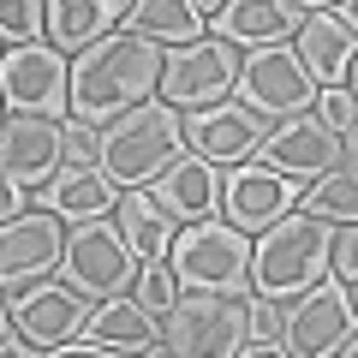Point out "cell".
<instances>
[{
  "mask_svg": "<svg viewBox=\"0 0 358 358\" xmlns=\"http://www.w3.org/2000/svg\"><path fill=\"white\" fill-rule=\"evenodd\" d=\"M317 78L305 72V60H299L293 48H263V54H251V60L239 66V96L233 102L239 108H251L257 120H305V114H317Z\"/></svg>",
  "mask_w": 358,
  "mask_h": 358,
  "instance_id": "7",
  "label": "cell"
},
{
  "mask_svg": "<svg viewBox=\"0 0 358 358\" xmlns=\"http://www.w3.org/2000/svg\"><path fill=\"white\" fill-rule=\"evenodd\" d=\"M257 162H263L268 173L293 179V185H317V179H329L334 167H341V131H329L317 114L287 120V126L268 131V143H263Z\"/></svg>",
  "mask_w": 358,
  "mask_h": 358,
  "instance_id": "16",
  "label": "cell"
},
{
  "mask_svg": "<svg viewBox=\"0 0 358 358\" xmlns=\"http://www.w3.org/2000/svg\"><path fill=\"white\" fill-rule=\"evenodd\" d=\"M185 114H173L167 102H150L138 114L114 120L108 131H96V167L114 179L120 192H155L167 179V167L185 162Z\"/></svg>",
  "mask_w": 358,
  "mask_h": 358,
  "instance_id": "3",
  "label": "cell"
},
{
  "mask_svg": "<svg viewBox=\"0 0 358 358\" xmlns=\"http://www.w3.org/2000/svg\"><path fill=\"white\" fill-rule=\"evenodd\" d=\"M0 358H30V346H24V334H18V329H6V341H0Z\"/></svg>",
  "mask_w": 358,
  "mask_h": 358,
  "instance_id": "35",
  "label": "cell"
},
{
  "mask_svg": "<svg viewBox=\"0 0 358 358\" xmlns=\"http://www.w3.org/2000/svg\"><path fill=\"white\" fill-rule=\"evenodd\" d=\"M162 72L167 48H155L138 30H114L108 42L72 60V126L108 131L114 120L162 102Z\"/></svg>",
  "mask_w": 358,
  "mask_h": 358,
  "instance_id": "1",
  "label": "cell"
},
{
  "mask_svg": "<svg viewBox=\"0 0 358 358\" xmlns=\"http://www.w3.org/2000/svg\"><path fill=\"white\" fill-rule=\"evenodd\" d=\"M162 341L179 358H239L251 346V299L185 293L179 310L162 322Z\"/></svg>",
  "mask_w": 358,
  "mask_h": 358,
  "instance_id": "6",
  "label": "cell"
},
{
  "mask_svg": "<svg viewBox=\"0 0 358 358\" xmlns=\"http://www.w3.org/2000/svg\"><path fill=\"white\" fill-rule=\"evenodd\" d=\"M131 299H138V305L150 310L155 322H167V317L179 310V299H185V293H179V275H173L167 263H143V275H138V293H131Z\"/></svg>",
  "mask_w": 358,
  "mask_h": 358,
  "instance_id": "26",
  "label": "cell"
},
{
  "mask_svg": "<svg viewBox=\"0 0 358 358\" xmlns=\"http://www.w3.org/2000/svg\"><path fill=\"white\" fill-rule=\"evenodd\" d=\"M120 197L126 192H120L102 167H66L48 192H42V209H54L66 227H78V221H108L120 209Z\"/></svg>",
  "mask_w": 358,
  "mask_h": 358,
  "instance_id": "21",
  "label": "cell"
},
{
  "mask_svg": "<svg viewBox=\"0 0 358 358\" xmlns=\"http://www.w3.org/2000/svg\"><path fill=\"white\" fill-rule=\"evenodd\" d=\"M0 215H6V221L30 215V209H24V185H13V179H6V185H0Z\"/></svg>",
  "mask_w": 358,
  "mask_h": 358,
  "instance_id": "33",
  "label": "cell"
},
{
  "mask_svg": "<svg viewBox=\"0 0 358 358\" xmlns=\"http://www.w3.org/2000/svg\"><path fill=\"white\" fill-rule=\"evenodd\" d=\"M310 6H322V0H203V24H215L227 48L263 54V48H293Z\"/></svg>",
  "mask_w": 358,
  "mask_h": 358,
  "instance_id": "13",
  "label": "cell"
},
{
  "mask_svg": "<svg viewBox=\"0 0 358 358\" xmlns=\"http://www.w3.org/2000/svg\"><path fill=\"white\" fill-rule=\"evenodd\" d=\"M239 54L227 48L221 36H203L197 48H179L167 54V72H162V102L173 114H203V108H221L239 96Z\"/></svg>",
  "mask_w": 358,
  "mask_h": 358,
  "instance_id": "9",
  "label": "cell"
},
{
  "mask_svg": "<svg viewBox=\"0 0 358 358\" xmlns=\"http://www.w3.org/2000/svg\"><path fill=\"white\" fill-rule=\"evenodd\" d=\"M120 233L131 239V251L143 257V263H167L173 257V239H179V221L167 215L162 203H155L150 192H126L120 197Z\"/></svg>",
  "mask_w": 358,
  "mask_h": 358,
  "instance_id": "22",
  "label": "cell"
},
{
  "mask_svg": "<svg viewBox=\"0 0 358 358\" xmlns=\"http://www.w3.org/2000/svg\"><path fill=\"white\" fill-rule=\"evenodd\" d=\"M346 96L358 102V60H352V72H346Z\"/></svg>",
  "mask_w": 358,
  "mask_h": 358,
  "instance_id": "38",
  "label": "cell"
},
{
  "mask_svg": "<svg viewBox=\"0 0 358 358\" xmlns=\"http://www.w3.org/2000/svg\"><path fill=\"white\" fill-rule=\"evenodd\" d=\"M66 150H72V167H96V131L72 126V143H66Z\"/></svg>",
  "mask_w": 358,
  "mask_h": 358,
  "instance_id": "31",
  "label": "cell"
},
{
  "mask_svg": "<svg viewBox=\"0 0 358 358\" xmlns=\"http://www.w3.org/2000/svg\"><path fill=\"white\" fill-rule=\"evenodd\" d=\"M334 358H358V334H352V341H346V346H341V352H334Z\"/></svg>",
  "mask_w": 358,
  "mask_h": 358,
  "instance_id": "40",
  "label": "cell"
},
{
  "mask_svg": "<svg viewBox=\"0 0 358 358\" xmlns=\"http://www.w3.org/2000/svg\"><path fill=\"white\" fill-rule=\"evenodd\" d=\"M221 192H227V173H221V167H209L203 155H185V162L167 167V179L155 185L150 197L179 221V227H197V221H215Z\"/></svg>",
  "mask_w": 358,
  "mask_h": 358,
  "instance_id": "19",
  "label": "cell"
},
{
  "mask_svg": "<svg viewBox=\"0 0 358 358\" xmlns=\"http://www.w3.org/2000/svg\"><path fill=\"white\" fill-rule=\"evenodd\" d=\"M143 358H179V352H173V346L162 341V346H150V352H143Z\"/></svg>",
  "mask_w": 358,
  "mask_h": 358,
  "instance_id": "39",
  "label": "cell"
},
{
  "mask_svg": "<svg viewBox=\"0 0 358 358\" xmlns=\"http://www.w3.org/2000/svg\"><path fill=\"white\" fill-rule=\"evenodd\" d=\"M185 143L192 155H203L209 167H245L263 155L268 143V120H257L251 108L239 102H221V108H203V114H185Z\"/></svg>",
  "mask_w": 358,
  "mask_h": 358,
  "instance_id": "15",
  "label": "cell"
},
{
  "mask_svg": "<svg viewBox=\"0 0 358 358\" xmlns=\"http://www.w3.org/2000/svg\"><path fill=\"white\" fill-rule=\"evenodd\" d=\"M72 126L66 120H42V114H6L0 126V173L24 185V192H48L54 179L72 167Z\"/></svg>",
  "mask_w": 358,
  "mask_h": 358,
  "instance_id": "12",
  "label": "cell"
},
{
  "mask_svg": "<svg viewBox=\"0 0 358 358\" xmlns=\"http://www.w3.org/2000/svg\"><path fill=\"white\" fill-rule=\"evenodd\" d=\"M299 209V192H293V179L281 173H268L263 162L257 167H233L227 173V192H221V215H227V227L239 233H268L275 221H287Z\"/></svg>",
  "mask_w": 358,
  "mask_h": 358,
  "instance_id": "17",
  "label": "cell"
},
{
  "mask_svg": "<svg viewBox=\"0 0 358 358\" xmlns=\"http://www.w3.org/2000/svg\"><path fill=\"white\" fill-rule=\"evenodd\" d=\"M138 0H54L48 6V48L60 54H90L96 42L114 36V24H131Z\"/></svg>",
  "mask_w": 358,
  "mask_h": 358,
  "instance_id": "20",
  "label": "cell"
},
{
  "mask_svg": "<svg viewBox=\"0 0 358 358\" xmlns=\"http://www.w3.org/2000/svg\"><path fill=\"white\" fill-rule=\"evenodd\" d=\"M84 341L120 346V352H150V346H162V322H155L138 299H108V305H96Z\"/></svg>",
  "mask_w": 358,
  "mask_h": 358,
  "instance_id": "24",
  "label": "cell"
},
{
  "mask_svg": "<svg viewBox=\"0 0 358 358\" xmlns=\"http://www.w3.org/2000/svg\"><path fill=\"white\" fill-rule=\"evenodd\" d=\"M48 358H131V352L102 346V341H78V346H60V352H48Z\"/></svg>",
  "mask_w": 358,
  "mask_h": 358,
  "instance_id": "32",
  "label": "cell"
},
{
  "mask_svg": "<svg viewBox=\"0 0 358 358\" xmlns=\"http://www.w3.org/2000/svg\"><path fill=\"white\" fill-rule=\"evenodd\" d=\"M42 30H48V6H42V0H6V13H0L6 48H30Z\"/></svg>",
  "mask_w": 358,
  "mask_h": 358,
  "instance_id": "27",
  "label": "cell"
},
{
  "mask_svg": "<svg viewBox=\"0 0 358 358\" xmlns=\"http://www.w3.org/2000/svg\"><path fill=\"white\" fill-rule=\"evenodd\" d=\"M143 275V257L131 251V239L120 233V221H78L66 233V263L60 281L72 293H84L90 305H108V299H131Z\"/></svg>",
  "mask_w": 358,
  "mask_h": 358,
  "instance_id": "4",
  "label": "cell"
},
{
  "mask_svg": "<svg viewBox=\"0 0 358 358\" xmlns=\"http://www.w3.org/2000/svg\"><path fill=\"white\" fill-rule=\"evenodd\" d=\"M90 305L84 293H72L66 281H48V287H30V293L6 299V329L24 334V346H42V352H60V346H78L90 334Z\"/></svg>",
  "mask_w": 358,
  "mask_h": 358,
  "instance_id": "14",
  "label": "cell"
},
{
  "mask_svg": "<svg viewBox=\"0 0 358 358\" xmlns=\"http://www.w3.org/2000/svg\"><path fill=\"white\" fill-rule=\"evenodd\" d=\"M334 13H341V24H352V30H358V0H346V6H334Z\"/></svg>",
  "mask_w": 358,
  "mask_h": 358,
  "instance_id": "37",
  "label": "cell"
},
{
  "mask_svg": "<svg viewBox=\"0 0 358 358\" xmlns=\"http://www.w3.org/2000/svg\"><path fill=\"white\" fill-rule=\"evenodd\" d=\"M299 215H317L329 227H358V179L346 167H334L329 179H317V185L299 192Z\"/></svg>",
  "mask_w": 358,
  "mask_h": 358,
  "instance_id": "25",
  "label": "cell"
},
{
  "mask_svg": "<svg viewBox=\"0 0 358 358\" xmlns=\"http://www.w3.org/2000/svg\"><path fill=\"white\" fill-rule=\"evenodd\" d=\"M251 346H281V305L251 299Z\"/></svg>",
  "mask_w": 358,
  "mask_h": 358,
  "instance_id": "29",
  "label": "cell"
},
{
  "mask_svg": "<svg viewBox=\"0 0 358 358\" xmlns=\"http://www.w3.org/2000/svg\"><path fill=\"white\" fill-rule=\"evenodd\" d=\"M352 334H358V299L334 275L281 310V346L293 358H334Z\"/></svg>",
  "mask_w": 358,
  "mask_h": 358,
  "instance_id": "8",
  "label": "cell"
},
{
  "mask_svg": "<svg viewBox=\"0 0 358 358\" xmlns=\"http://www.w3.org/2000/svg\"><path fill=\"white\" fill-rule=\"evenodd\" d=\"M173 275H179L185 293L245 299V293H251V233L227 227V221L179 227V239H173Z\"/></svg>",
  "mask_w": 358,
  "mask_h": 358,
  "instance_id": "5",
  "label": "cell"
},
{
  "mask_svg": "<svg viewBox=\"0 0 358 358\" xmlns=\"http://www.w3.org/2000/svg\"><path fill=\"white\" fill-rule=\"evenodd\" d=\"M334 239H341V227L293 209L287 221H275L268 233L251 239V293L268 305L305 299L310 287H322L334 275Z\"/></svg>",
  "mask_w": 358,
  "mask_h": 358,
  "instance_id": "2",
  "label": "cell"
},
{
  "mask_svg": "<svg viewBox=\"0 0 358 358\" xmlns=\"http://www.w3.org/2000/svg\"><path fill=\"white\" fill-rule=\"evenodd\" d=\"M334 281L358 287V227H341V239H334Z\"/></svg>",
  "mask_w": 358,
  "mask_h": 358,
  "instance_id": "30",
  "label": "cell"
},
{
  "mask_svg": "<svg viewBox=\"0 0 358 358\" xmlns=\"http://www.w3.org/2000/svg\"><path fill=\"white\" fill-rule=\"evenodd\" d=\"M0 90H6V114L72 120V66H66V54L48 48V42L6 48V60H0Z\"/></svg>",
  "mask_w": 358,
  "mask_h": 358,
  "instance_id": "10",
  "label": "cell"
},
{
  "mask_svg": "<svg viewBox=\"0 0 358 358\" xmlns=\"http://www.w3.org/2000/svg\"><path fill=\"white\" fill-rule=\"evenodd\" d=\"M131 30L150 36L155 48L179 54L203 42V6H185V0H138L131 6Z\"/></svg>",
  "mask_w": 358,
  "mask_h": 358,
  "instance_id": "23",
  "label": "cell"
},
{
  "mask_svg": "<svg viewBox=\"0 0 358 358\" xmlns=\"http://www.w3.org/2000/svg\"><path fill=\"white\" fill-rule=\"evenodd\" d=\"M341 167H346V173L358 179V126H352V131L341 138Z\"/></svg>",
  "mask_w": 358,
  "mask_h": 358,
  "instance_id": "34",
  "label": "cell"
},
{
  "mask_svg": "<svg viewBox=\"0 0 358 358\" xmlns=\"http://www.w3.org/2000/svg\"><path fill=\"white\" fill-rule=\"evenodd\" d=\"M293 54L305 60V72L317 78V90H346V72L358 60V30L341 24L334 6H310V18L299 24Z\"/></svg>",
  "mask_w": 358,
  "mask_h": 358,
  "instance_id": "18",
  "label": "cell"
},
{
  "mask_svg": "<svg viewBox=\"0 0 358 358\" xmlns=\"http://www.w3.org/2000/svg\"><path fill=\"white\" fill-rule=\"evenodd\" d=\"M66 221L54 209H30V215L6 221L0 227V281H6V299L30 293V287H48L66 263Z\"/></svg>",
  "mask_w": 358,
  "mask_h": 358,
  "instance_id": "11",
  "label": "cell"
},
{
  "mask_svg": "<svg viewBox=\"0 0 358 358\" xmlns=\"http://www.w3.org/2000/svg\"><path fill=\"white\" fill-rule=\"evenodd\" d=\"M317 120H322L329 131H341V138H346V131L358 126V102L346 96V90H322V96H317Z\"/></svg>",
  "mask_w": 358,
  "mask_h": 358,
  "instance_id": "28",
  "label": "cell"
},
{
  "mask_svg": "<svg viewBox=\"0 0 358 358\" xmlns=\"http://www.w3.org/2000/svg\"><path fill=\"white\" fill-rule=\"evenodd\" d=\"M239 358H293V352H287V346H245Z\"/></svg>",
  "mask_w": 358,
  "mask_h": 358,
  "instance_id": "36",
  "label": "cell"
}]
</instances>
